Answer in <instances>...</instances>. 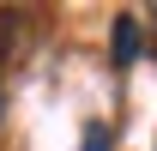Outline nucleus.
<instances>
[{
	"instance_id": "obj_2",
	"label": "nucleus",
	"mask_w": 157,
	"mask_h": 151,
	"mask_svg": "<svg viewBox=\"0 0 157 151\" xmlns=\"http://www.w3.org/2000/svg\"><path fill=\"white\" fill-rule=\"evenodd\" d=\"M85 151H109V127H103V121L85 127Z\"/></svg>"
},
{
	"instance_id": "obj_1",
	"label": "nucleus",
	"mask_w": 157,
	"mask_h": 151,
	"mask_svg": "<svg viewBox=\"0 0 157 151\" xmlns=\"http://www.w3.org/2000/svg\"><path fill=\"white\" fill-rule=\"evenodd\" d=\"M133 60H139V18L121 12L115 18V67H133Z\"/></svg>"
},
{
	"instance_id": "obj_3",
	"label": "nucleus",
	"mask_w": 157,
	"mask_h": 151,
	"mask_svg": "<svg viewBox=\"0 0 157 151\" xmlns=\"http://www.w3.org/2000/svg\"><path fill=\"white\" fill-rule=\"evenodd\" d=\"M151 24H157V6H151Z\"/></svg>"
}]
</instances>
